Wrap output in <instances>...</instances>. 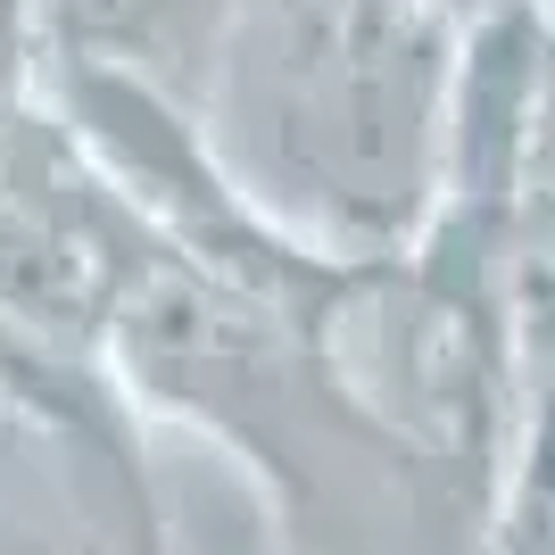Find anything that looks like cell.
Returning <instances> with one entry per match:
<instances>
[{
  "label": "cell",
  "mask_w": 555,
  "mask_h": 555,
  "mask_svg": "<svg viewBox=\"0 0 555 555\" xmlns=\"http://www.w3.org/2000/svg\"><path fill=\"white\" fill-rule=\"evenodd\" d=\"M133 498H141V473H125L116 506H83L75 464H59V440H9L0 431V555H116Z\"/></svg>",
  "instance_id": "obj_1"
}]
</instances>
